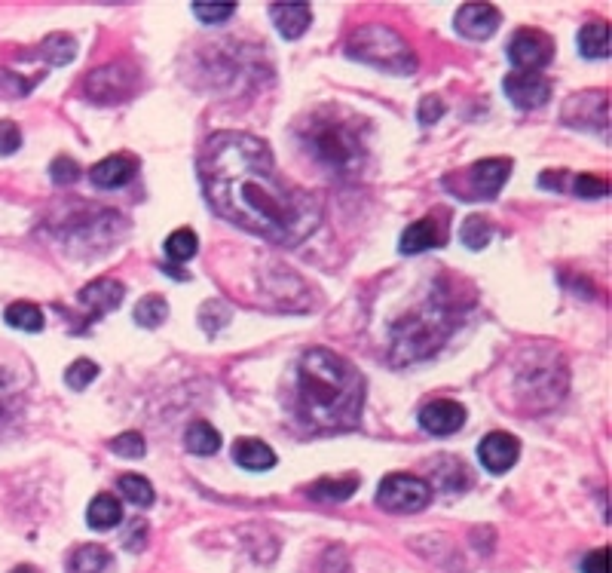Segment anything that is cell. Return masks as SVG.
<instances>
[{
    "instance_id": "cell-10",
    "label": "cell",
    "mask_w": 612,
    "mask_h": 573,
    "mask_svg": "<svg viewBox=\"0 0 612 573\" xmlns=\"http://www.w3.org/2000/svg\"><path fill=\"white\" fill-rule=\"evenodd\" d=\"M508 102L521 111H536L551 99V80L536 71H515L502 80Z\"/></svg>"
},
{
    "instance_id": "cell-40",
    "label": "cell",
    "mask_w": 612,
    "mask_h": 573,
    "mask_svg": "<svg viewBox=\"0 0 612 573\" xmlns=\"http://www.w3.org/2000/svg\"><path fill=\"white\" fill-rule=\"evenodd\" d=\"M582 573H609V549H597L582 561Z\"/></svg>"
},
{
    "instance_id": "cell-4",
    "label": "cell",
    "mask_w": 612,
    "mask_h": 573,
    "mask_svg": "<svg viewBox=\"0 0 612 573\" xmlns=\"http://www.w3.org/2000/svg\"><path fill=\"white\" fill-rule=\"evenodd\" d=\"M453 328L450 307H441L438 301H426L420 310L407 313L392 328V359L395 362H417L432 356Z\"/></svg>"
},
{
    "instance_id": "cell-6",
    "label": "cell",
    "mask_w": 612,
    "mask_h": 573,
    "mask_svg": "<svg viewBox=\"0 0 612 573\" xmlns=\"http://www.w3.org/2000/svg\"><path fill=\"white\" fill-rule=\"evenodd\" d=\"M508 175H512V160L487 157V160L472 163L459 175H447L444 184L453 187V194L459 200H496V194L508 181Z\"/></svg>"
},
{
    "instance_id": "cell-23",
    "label": "cell",
    "mask_w": 612,
    "mask_h": 573,
    "mask_svg": "<svg viewBox=\"0 0 612 573\" xmlns=\"http://www.w3.org/2000/svg\"><path fill=\"white\" fill-rule=\"evenodd\" d=\"M184 448H187L190 454H199V457L218 454V448H221V433H218L215 426H209L206 420H196V423L187 426Z\"/></svg>"
},
{
    "instance_id": "cell-26",
    "label": "cell",
    "mask_w": 612,
    "mask_h": 573,
    "mask_svg": "<svg viewBox=\"0 0 612 573\" xmlns=\"http://www.w3.org/2000/svg\"><path fill=\"white\" fill-rule=\"evenodd\" d=\"M359 491V475H343V479H322L310 488L313 500H349Z\"/></svg>"
},
{
    "instance_id": "cell-33",
    "label": "cell",
    "mask_w": 612,
    "mask_h": 573,
    "mask_svg": "<svg viewBox=\"0 0 612 573\" xmlns=\"http://www.w3.org/2000/svg\"><path fill=\"white\" fill-rule=\"evenodd\" d=\"M95 377H98V365H95L92 359H77V362L68 365V371H65V384H68L71 390H86Z\"/></svg>"
},
{
    "instance_id": "cell-21",
    "label": "cell",
    "mask_w": 612,
    "mask_h": 573,
    "mask_svg": "<svg viewBox=\"0 0 612 573\" xmlns=\"http://www.w3.org/2000/svg\"><path fill=\"white\" fill-rule=\"evenodd\" d=\"M22 408H25V399L16 377L7 368H0V436L22 417Z\"/></svg>"
},
{
    "instance_id": "cell-20",
    "label": "cell",
    "mask_w": 612,
    "mask_h": 573,
    "mask_svg": "<svg viewBox=\"0 0 612 573\" xmlns=\"http://www.w3.org/2000/svg\"><path fill=\"white\" fill-rule=\"evenodd\" d=\"M233 460L248 472H267L276 466V451L261 439H236L233 442Z\"/></svg>"
},
{
    "instance_id": "cell-3",
    "label": "cell",
    "mask_w": 612,
    "mask_h": 573,
    "mask_svg": "<svg viewBox=\"0 0 612 573\" xmlns=\"http://www.w3.org/2000/svg\"><path fill=\"white\" fill-rule=\"evenodd\" d=\"M368 123L340 108H319L300 123V148L325 172L337 178L359 175L368 157L365 148Z\"/></svg>"
},
{
    "instance_id": "cell-18",
    "label": "cell",
    "mask_w": 612,
    "mask_h": 573,
    "mask_svg": "<svg viewBox=\"0 0 612 573\" xmlns=\"http://www.w3.org/2000/svg\"><path fill=\"white\" fill-rule=\"evenodd\" d=\"M588 102H591V92L576 95V99L567 102V108H564V120H567L570 126H579V129H600V126L606 129V120H609V99H606V92L597 95L594 108H588Z\"/></svg>"
},
{
    "instance_id": "cell-14",
    "label": "cell",
    "mask_w": 612,
    "mask_h": 573,
    "mask_svg": "<svg viewBox=\"0 0 612 573\" xmlns=\"http://www.w3.org/2000/svg\"><path fill=\"white\" fill-rule=\"evenodd\" d=\"M466 423V408L453 399H435L420 411V426L432 436H453Z\"/></svg>"
},
{
    "instance_id": "cell-11",
    "label": "cell",
    "mask_w": 612,
    "mask_h": 573,
    "mask_svg": "<svg viewBox=\"0 0 612 573\" xmlns=\"http://www.w3.org/2000/svg\"><path fill=\"white\" fill-rule=\"evenodd\" d=\"M554 371H567L564 365H551V362H536L527 365V374L518 377V390L527 393V399L542 396V405H551L557 396H564L567 380H554Z\"/></svg>"
},
{
    "instance_id": "cell-2",
    "label": "cell",
    "mask_w": 612,
    "mask_h": 573,
    "mask_svg": "<svg viewBox=\"0 0 612 573\" xmlns=\"http://www.w3.org/2000/svg\"><path fill=\"white\" fill-rule=\"evenodd\" d=\"M362 405L365 377L349 359L325 347H313L300 356L294 411L306 429H313V433L352 429L362 417Z\"/></svg>"
},
{
    "instance_id": "cell-29",
    "label": "cell",
    "mask_w": 612,
    "mask_h": 573,
    "mask_svg": "<svg viewBox=\"0 0 612 573\" xmlns=\"http://www.w3.org/2000/svg\"><path fill=\"white\" fill-rule=\"evenodd\" d=\"M7 325L19 328V331H40L43 328V310L31 301H16L7 307Z\"/></svg>"
},
{
    "instance_id": "cell-15",
    "label": "cell",
    "mask_w": 612,
    "mask_h": 573,
    "mask_svg": "<svg viewBox=\"0 0 612 573\" xmlns=\"http://www.w3.org/2000/svg\"><path fill=\"white\" fill-rule=\"evenodd\" d=\"M123 295H126V289H123V282H120V279L101 276V279H95V282L83 285V292H80V304L89 310V316H92V319H98V316H105V313L117 310V307L123 304Z\"/></svg>"
},
{
    "instance_id": "cell-34",
    "label": "cell",
    "mask_w": 612,
    "mask_h": 573,
    "mask_svg": "<svg viewBox=\"0 0 612 573\" xmlns=\"http://www.w3.org/2000/svg\"><path fill=\"white\" fill-rule=\"evenodd\" d=\"M193 16L206 25H224L236 16V4H193Z\"/></svg>"
},
{
    "instance_id": "cell-35",
    "label": "cell",
    "mask_w": 612,
    "mask_h": 573,
    "mask_svg": "<svg viewBox=\"0 0 612 573\" xmlns=\"http://www.w3.org/2000/svg\"><path fill=\"white\" fill-rule=\"evenodd\" d=\"M609 184L603 178H594V175H576L573 178V194L582 197V200H597V197H606Z\"/></svg>"
},
{
    "instance_id": "cell-7",
    "label": "cell",
    "mask_w": 612,
    "mask_h": 573,
    "mask_svg": "<svg viewBox=\"0 0 612 573\" xmlns=\"http://www.w3.org/2000/svg\"><path fill=\"white\" fill-rule=\"evenodd\" d=\"M432 503V488L429 482L417 479L411 472H392L380 482L377 491V506L392 512V515H414Z\"/></svg>"
},
{
    "instance_id": "cell-16",
    "label": "cell",
    "mask_w": 612,
    "mask_h": 573,
    "mask_svg": "<svg viewBox=\"0 0 612 573\" xmlns=\"http://www.w3.org/2000/svg\"><path fill=\"white\" fill-rule=\"evenodd\" d=\"M444 236H447L444 224H441L438 218H429V215H426V218L414 221L411 227L401 233L398 249H401V255H420V252L438 249V246L444 243Z\"/></svg>"
},
{
    "instance_id": "cell-24",
    "label": "cell",
    "mask_w": 612,
    "mask_h": 573,
    "mask_svg": "<svg viewBox=\"0 0 612 573\" xmlns=\"http://www.w3.org/2000/svg\"><path fill=\"white\" fill-rule=\"evenodd\" d=\"M111 567V555L105 546H95V543H86L80 549L71 552L68 558V573H105Z\"/></svg>"
},
{
    "instance_id": "cell-28",
    "label": "cell",
    "mask_w": 612,
    "mask_h": 573,
    "mask_svg": "<svg viewBox=\"0 0 612 573\" xmlns=\"http://www.w3.org/2000/svg\"><path fill=\"white\" fill-rule=\"evenodd\" d=\"M40 56H43L49 65H68V62L77 56V43H74V37H68V34H49V37L40 43Z\"/></svg>"
},
{
    "instance_id": "cell-5",
    "label": "cell",
    "mask_w": 612,
    "mask_h": 573,
    "mask_svg": "<svg viewBox=\"0 0 612 573\" xmlns=\"http://www.w3.org/2000/svg\"><path fill=\"white\" fill-rule=\"evenodd\" d=\"M346 56L362 65L380 68L386 74H414L417 71V56L411 46H407V40L380 22L362 25L355 31L346 43Z\"/></svg>"
},
{
    "instance_id": "cell-42",
    "label": "cell",
    "mask_w": 612,
    "mask_h": 573,
    "mask_svg": "<svg viewBox=\"0 0 612 573\" xmlns=\"http://www.w3.org/2000/svg\"><path fill=\"white\" fill-rule=\"evenodd\" d=\"M13 573H37L31 564H19V567H13Z\"/></svg>"
},
{
    "instance_id": "cell-39",
    "label": "cell",
    "mask_w": 612,
    "mask_h": 573,
    "mask_svg": "<svg viewBox=\"0 0 612 573\" xmlns=\"http://www.w3.org/2000/svg\"><path fill=\"white\" fill-rule=\"evenodd\" d=\"M444 102L438 99V95H429V99H423L420 102V111H417V117H420V123L423 126H429V123H435V120H441L444 117Z\"/></svg>"
},
{
    "instance_id": "cell-37",
    "label": "cell",
    "mask_w": 612,
    "mask_h": 573,
    "mask_svg": "<svg viewBox=\"0 0 612 573\" xmlns=\"http://www.w3.org/2000/svg\"><path fill=\"white\" fill-rule=\"evenodd\" d=\"M49 175H53V181L56 184H62V187H68V184H74V181H80V166L71 160V157H59L56 163H53V169H49Z\"/></svg>"
},
{
    "instance_id": "cell-22",
    "label": "cell",
    "mask_w": 612,
    "mask_h": 573,
    "mask_svg": "<svg viewBox=\"0 0 612 573\" xmlns=\"http://www.w3.org/2000/svg\"><path fill=\"white\" fill-rule=\"evenodd\" d=\"M86 521L92 531H111L123 521V503L114 494H98L86 509Z\"/></svg>"
},
{
    "instance_id": "cell-41",
    "label": "cell",
    "mask_w": 612,
    "mask_h": 573,
    "mask_svg": "<svg viewBox=\"0 0 612 573\" xmlns=\"http://www.w3.org/2000/svg\"><path fill=\"white\" fill-rule=\"evenodd\" d=\"M144 534H147V524L138 518V521H132V528L126 531V540H123V546L129 549V552H135V549H144Z\"/></svg>"
},
{
    "instance_id": "cell-1",
    "label": "cell",
    "mask_w": 612,
    "mask_h": 573,
    "mask_svg": "<svg viewBox=\"0 0 612 573\" xmlns=\"http://www.w3.org/2000/svg\"><path fill=\"white\" fill-rule=\"evenodd\" d=\"M199 178L224 221L267 243L297 246L322 221L319 203L282 178L270 148L248 132H215L202 148Z\"/></svg>"
},
{
    "instance_id": "cell-25",
    "label": "cell",
    "mask_w": 612,
    "mask_h": 573,
    "mask_svg": "<svg viewBox=\"0 0 612 573\" xmlns=\"http://www.w3.org/2000/svg\"><path fill=\"white\" fill-rule=\"evenodd\" d=\"M579 53L585 59H609V25L606 22H588L579 31Z\"/></svg>"
},
{
    "instance_id": "cell-36",
    "label": "cell",
    "mask_w": 612,
    "mask_h": 573,
    "mask_svg": "<svg viewBox=\"0 0 612 573\" xmlns=\"http://www.w3.org/2000/svg\"><path fill=\"white\" fill-rule=\"evenodd\" d=\"M111 451L114 454H120V457H144V439L138 436V433H123V436H117L114 442H111Z\"/></svg>"
},
{
    "instance_id": "cell-19",
    "label": "cell",
    "mask_w": 612,
    "mask_h": 573,
    "mask_svg": "<svg viewBox=\"0 0 612 573\" xmlns=\"http://www.w3.org/2000/svg\"><path fill=\"white\" fill-rule=\"evenodd\" d=\"M270 16L276 22V31L285 37V40H297L306 34L313 22V10L306 4H273L270 7Z\"/></svg>"
},
{
    "instance_id": "cell-12",
    "label": "cell",
    "mask_w": 612,
    "mask_h": 573,
    "mask_svg": "<svg viewBox=\"0 0 612 573\" xmlns=\"http://www.w3.org/2000/svg\"><path fill=\"white\" fill-rule=\"evenodd\" d=\"M518 457H521V445H518V439L512 433H490L478 445V460L493 475L508 472L518 463Z\"/></svg>"
},
{
    "instance_id": "cell-38",
    "label": "cell",
    "mask_w": 612,
    "mask_h": 573,
    "mask_svg": "<svg viewBox=\"0 0 612 573\" xmlns=\"http://www.w3.org/2000/svg\"><path fill=\"white\" fill-rule=\"evenodd\" d=\"M22 145V129L13 120H0V154H16Z\"/></svg>"
},
{
    "instance_id": "cell-27",
    "label": "cell",
    "mask_w": 612,
    "mask_h": 573,
    "mask_svg": "<svg viewBox=\"0 0 612 573\" xmlns=\"http://www.w3.org/2000/svg\"><path fill=\"white\" fill-rule=\"evenodd\" d=\"M117 488H120V494H123L132 506H138V509H147V506H153V500H157V494H153L150 482L144 479V475H135V472L120 475Z\"/></svg>"
},
{
    "instance_id": "cell-9",
    "label": "cell",
    "mask_w": 612,
    "mask_h": 573,
    "mask_svg": "<svg viewBox=\"0 0 612 573\" xmlns=\"http://www.w3.org/2000/svg\"><path fill=\"white\" fill-rule=\"evenodd\" d=\"M554 59V40L539 28H521L508 40V62L521 71H542Z\"/></svg>"
},
{
    "instance_id": "cell-17",
    "label": "cell",
    "mask_w": 612,
    "mask_h": 573,
    "mask_svg": "<svg viewBox=\"0 0 612 573\" xmlns=\"http://www.w3.org/2000/svg\"><path fill=\"white\" fill-rule=\"evenodd\" d=\"M135 172H138V163L129 154H114L89 169V181L101 190H117V187H126L135 178Z\"/></svg>"
},
{
    "instance_id": "cell-31",
    "label": "cell",
    "mask_w": 612,
    "mask_h": 573,
    "mask_svg": "<svg viewBox=\"0 0 612 573\" xmlns=\"http://www.w3.org/2000/svg\"><path fill=\"white\" fill-rule=\"evenodd\" d=\"M196 249H199V240H196V233H193L190 227H181V230L169 233V240H166V255H169V261L184 264V261H190V258L196 255Z\"/></svg>"
},
{
    "instance_id": "cell-30",
    "label": "cell",
    "mask_w": 612,
    "mask_h": 573,
    "mask_svg": "<svg viewBox=\"0 0 612 573\" xmlns=\"http://www.w3.org/2000/svg\"><path fill=\"white\" fill-rule=\"evenodd\" d=\"M132 316H135V322H138L141 328H157V325L166 322V316H169V304H166L163 295H147V298L138 301V307H135Z\"/></svg>"
},
{
    "instance_id": "cell-32",
    "label": "cell",
    "mask_w": 612,
    "mask_h": 573,
    "mask_svg": "<svg viewBox=\"0 0 612 573\" xmlns=\"http://www.w3.org/2000/svg\"><path fill=\"white\" fill-rule=\"evenodd\" d=\"M493 236V227L484 215H472L463 221V230H459V240H463L469 249H484Z\"/></svg>"
},
{
    "instance_id": "cell-8",
    "label": "cell",
    "mask_w": 612,
    "mask_h": 573,
    "mask_svg": "<svg viewBox=\"0 0 612 573\" xmlns=\"http://www.w3.org/2000/svg\"><path fill=\"white\" fill-rule=\"evenodd\" d=\"M135 83H138V71L129 68V65H105V68H95L86 83H83V92L89 102H98V105H117V102H126L129 95L135 92Z\"/></svg>"
},
{
    "instance_id": "cell-13",
    "label": "cell",
    "mask_w": 612,
    "mask_h": 573,
    "mask_svg": "<svg viewBox=\"0 0 612 573\" xmlns=\"http://www.w3.org/2000/svg\"><path fill=\"white\" fill-rule=\"evenodd\" d=\"M499 22H502V16H499V10L493 4H463L456 10V19H453L456 31L463 37H469V40L493 37L499 31Z\"/></svg>"
}]
</instances>
